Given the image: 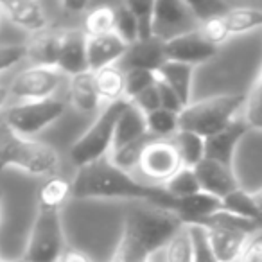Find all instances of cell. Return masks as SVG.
Returning <instances> with one entry per match:
<instances>
[{
	"label": "cell",
	"instance_id": "obj_1",
	"mask_svg": "<svg viewBox=\"0 0 262 262\" xmlns=\"http://www.w3.org/2000/svg\"><path fill=\"white\" fill-rule=\"evenodd\" d=\"M72 198L76 200H126L164 207L169 210H174L176 205V200L165 192L164 187L147 185L135 174H129L113 165L110 157L77 169L76 178L72 180Z\"/></svg>",
	"mask_w": 262,
	"mask_h": 262
},
{
	"label": "cell",
	"instance_id": "obj_7",
	"mask_svg": "<svg viewBox=\"0 0 262 262\" xmlns=\"http://www.w3.org/2000/svg\"><path fill=\"white\" fill-rule=\"evenodd\" d=\"M67 112V104L59 99L18 102L4 112L6 127L24 139H34L41 131L58 122Z\"/></svg>",
	"mask_w": 262,
	"mask_h": 262
},
{
	"label": "cell",
	"instance_id": "obj_2",
	"mask_svg": "<svg viewBox=\"0 0 262 262\" xmlns=\"http://www.w3.org/2000/svg\"><path fill=\"white\" fill-rule=\"evenodd\" d=\"M174 210L135 203L126 210L122 235L110 262H151L157 251L183 228Z\"/></svg>",
	"mask_w": 262,
	"mask_h": 262
},
{
	"label": "cell",
	"instance_id": "obj_3",
	"mask_svg": "<svg viewBox=\"0 0 262 262\" xmlns=\"http://www.w3.org/2000/svg\"><path fill=\"white\" fill-rule=\"evenodd\" d=\"M4 169H18L33 176L58 174L59 153L47 144L34 139H24L6 127L0 133V172Z\"/></svg>",
	"mask_w": 262,
	"mask_h": 262
},
{
	"label": "cell",
	"instance_id": "obj_35",
	"mask_svg": "<svg viewBox=\"0 0 262 262\" xmlns=\"http://www.w3.org/2000/svg\"><path fill=\"white\" fill-rule=\"evenodd\" d=\"M157 83H158V76L155 72H149V70H139V69L126 70V99L127 101L135 99L137 95L146 92L147 88L155 86Z\"/></svg>",
	"mask_w": 262,
	"mask_h": 262
},
{
	"label": "cell",
	"instance_id": "obj_24",
	"mask_svg": "<svg viewBox=\"0 0 262 262\" xmlns=\"http://www.w3.org/2000/svg\"><path fill=\"white\" fill-rule=\"evenodd\" d=\"M70 198H72V182L58 174L45 178V182L38 189V210L59 212Z\"/></svg>",
	"mask_w": 262,
	"mask_h": 262
},
{
	"label": "cell",
	"instance_id": "obj_4",
	"mask_svg": "<svg viewBox=\"0 0 262 262\" xmlns=\"http://www.w3.org/2000/svg\"><path fill=\"white\" fill-rule=\"evenodd\" d=\"M246 104L244 94H225L190 102L180 113V131H190L205 140L228 127L237 119L241 106Z\"/></svg>",
	"mask_w": 262,
	"mask_h": 262
},
{
	"label": "cell",
	"instance_id": "obj_14",
	"mask_svg": "<svg viewBox=\"0 0 262 262\" xmlns=\"http://www.w3.org/2000/svg\"><path fill=\"white\" fill-rule=\"evenodd\" d=\"M0 9L8 22L27 33H45L49 26L47 11L34 0H4L0 2Z\"/></svg>",
	"mask_w": 262,
	"mask_h": 262
},
{
	"label": "cell",
	"instance_id": "obj_36",
	"mask_svg": "<svg viewBox=\"0 0 262 262\" xmlns=\"http://www.w3.org/2000/svg\"><path fill=\"white\" fill-rule=\"evenodd\" d=\"M190 13L194 15V18L198 20V24L208 22L212 18H219L225 16L230 11V6L225 2H217V0H200V2H187Z\"/></svg>",
	"mask_w": 262,
	"mask_h": 262
},
{
	"label": "cell",
	"instance_id": "obj_32",
	"mask_svg": "<svg viewBox=\"0 0 262 262\" xmlns=\"http://www.w3.org/2000/svg\"><path fill=\"white\" fill-rule=\"evenodd\" d=\"M115 33L127 45L139 41V24L127 2L115 4Z\"/></svg>",
	"mask_w": 262,
	"mask_h": 262
},
{
	"label": "cell",
	"instance_id": "obj_33",
	"mask_svg": "<svg viewBox=\"0 0 262 262\" xmlns=\"http://www.w3.org/2000/svg\"><path fill=\"white\" fill-rule=\"evenodd\" d=\"M244 120L251 129L262 131V69L251 86L250 94L246 95V112Z\"/></svg>",
	"mask_w": 262,
	"mask_h": 262
},
{
	"label": "cell",
	"instance_id": "obj_20",
	"mask_svg": "<svg viewBox=\"0 0 262 262\" xmlns=\"http://www.w3.org/2000/svg\"><path fill=\"white\" fill-rule=\"evenodd\" d=\"M146 137H149L146 115L137 106H133L127 101L126 108H124V112L120 113L119 120H117L115 137H113V149H119V147L127 146V144L139 142V140L146 139Z\"/></svg>",
	"mask_w": 262,
	"mask_h": 262
},
{
	"label": "cell",
	"instance_id": "obj_5",
	"mask_svg": "<svg viewBox=\"0 0 262 262\" xmlns=\"http://www.w3.org/2000/svg\"><path fill=\"white\" fill-rule=\"evenodd\" d=\"M126 104L127 101L106 104L94 119V122L90 124V127L72 144L69 157L77 169L86 167L94 162L110 157L113 149L117 120H119L120 113L124 112Z\"/></svg>",
	"mask_w": 262,
	"mask_h": 262
},
{
	"label": "cell",
	"instance_id": "obj_31",
	"mask_svg": "<svg viewBox=\"0 0 262 262\" xmlns=\"http://www.w3.org/2000/svg\"><path fill=\"white\" fill-rule=\"evenodd\" d=\"M165 262H194V244L189 226H183L164 248Z\"/></svg>",
	"mask_w": 262,
	"mask_h": 262
},
{
	"label": "cell",
	"instance_id": "obj_39",
	"mask_svg": "<svg viewBox=\"0 0 262 262\" xmlns=\"http://www.w3.org/2000/svg\"><path fill=\"white\" fill-rule=\"evenodd\" d=\"M131 104L137 106L144 115H149V113L160 110V94H158V83L155 86L147 88L146 92H142L140 95H137L135 99H131Z\"/></svg>",
	"mask_w": 262,
	"mask_h": 262
},
{
	"label": "cell",
	"instance_id": "obj_17",
	"mask_svg": "<svg viewBox=\"0 0 262 262\" xmlns=\"http://www.w3.org/2000/svg\"><path fill=\"white\" fill-rule=\"evenodd\" d=\"M127 47L129 45L117 33L92 38L86 36V58L90 72L120 63L124 56H126Z\"/></svg>",
	"mask_w": 262,
	"mask_h": 262
},
{
	"label": "cell",
	"instance_id": "obj_26",
	"mask_svg": "<svg viewBox=\"0 0 262 262\" xmlns=\"http://www.w3.org/2000/svg\"><path fill=\"white\" fill-rule=\"evenodd\" d=\"M174 144L182 157L183 167L194 169L201 160H205V139L190 131H178L174 135Z\"/></svg>",
	"mask_w": 262,
	"mask_h": 262
},
{
	"label": "cell",
	"instance_id": "obj_8",
	"mask_svg": "<svg viewBox=\"0 0 262 262\" xmlns=\"http://www.w3.org/2000/svg\"><path fill=\"white\" fill-rule=\"evenodd\" d=\"M65 248V233H63L59 212L38 210L29 233L24 260L58 262Z\"/></svg>",
	"mask_w": 262,
	"mask_h": 262
},
{
	"label": "cell",
	"instance_id": "obj_34",
	"mask_svg": "<svg viewBox=\"0 0 262 262\" xmlns=\"http://www.w3.org/2000/svg\"><path fill=\"white\" fill-rule=\"evenodd\" d=\"M139 24V40L155 38V2H127Z\"/></svg>",
	"mask_w": 262,
	"mask_h": 262
},
{
	"label": "cell",
	"instance_id": "obj_28",
	"mask_svg": "<svg viewBox=\"0 0 262 262\" xmlns=\"http://www.w3.org/2000/svg\"><path fill=\"white\" fill-rule=\"evenodd\" d=\"M225 210L232 212V214L244 217L248 221H253L255 225H258L262 228V212L260 208L255 205V201L251 200V194L246 192L244 189L235 190L233 194H230L228 198L223 200Z\"/></svg>",
	"mask_w": 262,
	"mask_h": 262
},
{
	"label": "cell",
	"instance_id": "obj_25",
	"mask_svg": "<svg viewBox=\"0 0 262 262\" xmlns=\"http://www.w3.org/2000/svg\"><path fill=\"white\" fill-rule=\"evenodd\" d=\"M83 33L88 38L115 33V6H97L84 15Z\"/></svg>",
	"mask_w": 262,
	"mask_h": 262
},
{
	"label": "cell",
	"instance_id": "obj_22",
	"mask_svg": "<svg viewBox=\"0 0 262 262\" xmlns=\"http://www.w3.org/2000/svg\"><path fill=\"white\" fill-rule=\"evenodd\" d=\"M69 95L70 104L83 113H94L101 106V97H99L92 72L69 77Z\"/></svg>",
	"mask_w": 262,
	"mask_h": 262
},
{
	"label": "cell",
	"instance_id": "obj_42",
	"mask_svg": "<svg viewBox=\"0 0 262 262\" xmlns=\"http://www.w3.org/2000/svg\"><path fill=\"white\" fill-rule=\"evenodd\" d=\"M58 262H95V260L88 253H84L83 250H77V248L67 246Z\"/></svg>",
	"mask_w": 262,
	"mask_h": 262
},
{
	"label": "cell",
	"instance_id": "obj_45",
	"mask_svg": "<svg viewBox=\"0 0 262 262\" xmlns=\"http://www.w3.org/2000/svg\"><path fill=\"white\" fill-rule=\"evenodd\" d=\"M250 194H251V200L255 201V205H257V207L260 208V212H262V189L255 190V192H250Z\"/></svg>",
	"mask_w": 262,
	"mask_h": 262
},
{
	"label": "cell",
	"instance_id": "obj_15",
	"mask_svg": "<svg viewBox=\"0 0 262 262\" xmlns=\"http://www.w3.org/2000/svg\"><path fill=\"white\" fill-rule=\"evenodd\" d=\"M56 69L61 70L67 77L90 72L86 58V34L83 29H63V41Z\"/></svg>",
	"mask_w": 262,
	"mask_h": 262
},
{
	"label": "cell",
	"instance_id": "obj_19",
	"mask_svg": "<svg viewBox=\"0 0 262 262\" xmlns=\"http://www.w3.org/2000/svg\"><path fill=\"white\" fill-rule=\"evenodd\" d=\"M225 210L223 200L215 196H210L207 192H198L194 196L183 198V200H176L174 212L178 217L183 221L185 226L200 225L210 215L217 214V212Z\"/></svg>",
	"mask_w": 262,
	"mask_h": 262
},
{
	"label": "cell",
	"instance_id": "obj_46",
	"mask_svg": "<svg viewBox=\"0 0 262 262\" xmlns=\"http://www.w3.org/2000/svg\"><path fill=\"white\" fill-rule=\"evenodd\" d=\"M2 215H4V196H2V190H0V221H2Z\"/></svg>",
	"mask_w": 262,
	"mask_h": 262
},
{
	"label": "cell",
	"instance_id": "obj_37",
	"mask_svg": "<svg viewBox=\"0 0 262 262\" xmlns=\"http://www.w3.org/2000/svg\"><path fill=\"white\" fill-rule=\"evenodd\" d=\"M26 58H29V47L26 43L0 45V74L11 70Z\"/></svg>",
	"mask_w": 262,
	"mask_h": 262
},
{
	"label": "cell",
	"instance_id": "obj_11",
	"mask_svg": "<svg viewBox=\"0 0 262 262\" xmlns=\"http://www.w3.org/2000/svg\"><path fill=\"white\" fill-rule=\"evenodd\" d=\"M200 27L190 13L187 2L180 0H157L155 2V38L169 41Z\"/></svg>",
	"mask_w": 262,
	"mask_h": 262
},
{
	"label": "cell",
	"instance_id": "obj_23",
	"mask_svg": "<svg viewBox=\"0 0 262 262\" xmlns=\"http://www.w3.org/2000/svg\"><path fill=\"white\" fill-rule=\"evenodd\" d=\"M158 79L171 86L174 94L182 99L183 106L190 104V95H192V79H194V67L183 65L176 61H165L162 69L157 72Z\"/></svg>",
	"mask_w": 262,
	"mask_h": 262
},
{
	"label": "cell",
	"instance_id": "obj_6",
	"mask_svg": "<svg viewBox=\"0 0 262 262\" xmlns=\"http://www.w3.org/2000/svg\"><path fill=\"white\" fill-rule=\"evenodd\" d=\"M194 226H203L207 230L208 243L217 262H237L250 235L262 230L253 221L239 217L228 210L217 212Z\"/></svg>",
	"mask_w": 262,
	"mask_h": 262
},
{
	"label": "cell",
	"instance_id": "obj_47",
	"mask_svg": "<svg viewBox=\"0 0 262 262\" xmlns=\"http://www.w3.org/2000/svg\"><path fill=\"white\" fill-rule=\"evenodd\" d=\"M0 262H26L24 258H11V260H0Z\"/></svg>",
	"mask_w": 262,
	"mask_h": 262
},
{
	"label": "cell",
	"instance_id": "obj_16",
	"mask_svg": "<svg viewBox=\"0 0 262 262\" xmlns=\"http://www.w3.org/2000/svg\"><path fill=\"white\" fill-rule=\"evenodd\" d=\"M250 126L244 119H235L228 127L215 133L214 137L205 140V158H210L214 162L233 169V155L239 140L246 135Z\"/></svg>",
	"mask_w": 262,
	"mask_h": 262
},
{
	"label": "cell",
	"instance_id": "obj_38",
	"mask_svg": "<svg viewBox=\"0 0 262 262\" xmlns=\"http://www.w3.org/2000/svg\"><path fill=\"white\" fill-rule=\"evenodd\" d=\"M200 33L203 34V38L214 47H219L221 43H225L230 38V31L226 27L225 16H219V18H212L208 22L200 24Z\"/></svg>",
	"mask_w": 262,
	"mask_h": 262
},
{
	"label": "cell",
	"instance_id": "obj_41",
	"mask_svg": "<svg viewBox=\"0 0 262 262\" xmlns=\"http://www.w3.org/2000/svg\"><path fill=\"white\" fill-rule=\"evenodd\" d=\"M158 94H160V108L162 110H167V112H172V113H182L183 112V102L178 95L174 94L171 86H167L165 83H162L158 79Z\"/></svg>",
	"mask_w": 262,
	"mask_h": 262
},
{
	"label": "cell",
	"instance_id": "obj_12",
	"mask_svg": "<svg viewBox=\"0 0 262 262\" xmlns=\"http://www.w3.org/2000/svg\"><path fill=\"white\" fill-rule=\"evenodd\" d=\"M165 43V58L167 61L183 63V65L196 67L205 63L217 54V47L210 45L200 33V29L189 31L185 34L172 38Z\"/></svg>",
	"mask_w": 262,
	"mask_h": 262
},
{
	"label": "cell",
	"instance_id": "obj_21",
	"mask_svg": "<svg viewBox=\"0 0 262 262\" xmlns=\"http://www.w3.org/2000/svg\"><path fill=\"white\" fill-rule=\"evenodd\" d=\"M94 81L97 86L101 102L113 104V102L127 101L126 99V70L120 63L110 65L104 69L94 70Z\"/></svg>",
	"mask_w": 262,
	"mask_h": 262
},
{
	"label": "cell",
	"instance_id": "obj_18",
	"mask_svg": "<svg viewBox=\"0 0 262 262\" xmlns=\"http://www.w3.org/2000/svg\"><path fill=\"white\" fill-rule=\"evenodd\" d=\"M165 61H167L165 43L158 38H151V40H139L135 43H131L120 65L126 70L139 69L157 74Z\"/></svg>",
	"mask_w": 262,
	"mask_h": 262
},
{
	"label": "cell",
	"instance_id": "obj_29",
	"mask_svg": "<svg viewBox=\"0 0 262 262\" xmlns=\"http://www.w3.org/2000/svg\"><path fill=\"white\" fill-rule=\"evenodd\" d=\"M147 133L153 139H174L180 131V115L167 112V110H157V112L146 115Z\"/></svg>",
	"mask_w": 262,
	"mask_h": 262
},
{
	"label": "cell",
	"instance_id": "obj_30",
	"mask_svg": "<svg viewBox=\"0 0 262 262\" xmlns=\"http://www.w3.org/2000/svg\"><path fill=\"white\" fill-rule=\"evenodd\" d=\"M165 192L174 200H183V198L194 196L198 192H203L198 182V176L194 172V169L182 167L167 183L164 185Z\"/></svg>",
	"mask_w": 262,
	"mask_h": 262
},
{
	"label": "cell",
	"instance_id": "obj_10",
	"mask_svg": "<svg viewBox=\"0 0 262 262\" xmlns=\"http://www.w3.org/2000/svg\"><path fill=\"white\" fill-rule=\"evenodd\" d=\"M69 77L56 67L31 65L29 69L18 72L9 84V94L20 102L47 101L54 99L56 92L63 86Z\"/></svg>",
	"mask_w": 262,
	"mask_h": 262
},
{
	"label": "cell",
	"instance_id": "obj_48",
	"mask_svg": "<svg viewBox=\"0 0 262 262\" xmlns=\"http://www.w3.org/2000/svg\"><path fill=\"white\" fill-rule=\"evenodd\" d=\"M2 20H4V15H2V9H0V22H2Z\"/></svg>",
	"mask_w": 262,
	"mask_h": 262
},
{
	"label": "cell",
	"instance_id": "obj_40",
	"mask_svg": "<svg viewBox=\"0 0 262 262\" xmlns=\"http://www.w3.org/2000/svg\"><path fill=\"white\" fill-rule=\"evenodd\" d=\"M237 262H262V230L250 235Z\"/></svg>",
	"mask_w": 262,
	"mask_h": 262
},
{
	"label": "cell",
	"instance_id": "obj_9",
	"mask_svg": "<svg viewBox=\"0 0 262 262\" xmlns=\"http://www.w3.org/2000/svg\"><path fill=\"white\" fill-rule=\"evenodd\" d=\"M183 167L172 139H153L147 142L135 176L153 187H164Z\"/></svg>",
	"mask_w": 262,
	"mask_h": 262
},
{
	"label": "cell",
	"instance_id": "obj_43",
	"mask_svg": "<svg viewBox=\"0 0 262 262\" xmlns=\"http://www.w3.org/2000/svg\"><path fill=\"white\" fill-rule=\"evenodd\" d=\"M61 8L65 9L67 13H84L86 15L88 11H90V6H88V2H63Z\"/></svg>",
	"mask_w": 262,
	"mask_h": 262
},
{
	"label": "cell",
	"instance_id": "obj_13",
	"mask_svg": "<svg viewBox=\"0 0 262 262\" xmlns=\"http://www.w3.org/2000/svg\"><path fill=\"white\" fill-rule=\"evenodd\" d=\"M194 172L198 176V182L203 192L215 196L219 200H225L230 194L241 189L239 182L235 178V172L232 167L214 162L210 158H205L194 167Z\"/></svg>",
	"mask_w": 262,
	"mask_h": 262
},
{
	"label": "cell",
	"instance_id": "obj_44",
	"mask_svg": "<svg viewBox=\"0 0 262 262\" xmlns=\"http://www.w3.org/2000/svg\"><path fill=\"white\" fill-rule=\"evenodd\" d=\"M9 99H11V94H9V88L4 86V84H0V112L8 106Z\"/></svg>",
	"mask_w": 262,
	"mask_h": 262
},
{
	"label": "cell",
	"instance_id": "obj_27",
	"mask_svg": "<svg viewBox=\"0 0 262 262\" xmlns=\"http://www.w3.org/2000/svg\"><path fill=\"white\" fill-rule=\"evenodd\" d=\"M225 22L230 34H243L251 29L262 27L260 8H232L225 15Z\"/></svg>",
	"mask_w": 262,
	"mask_h": 262
}]
</instances>
